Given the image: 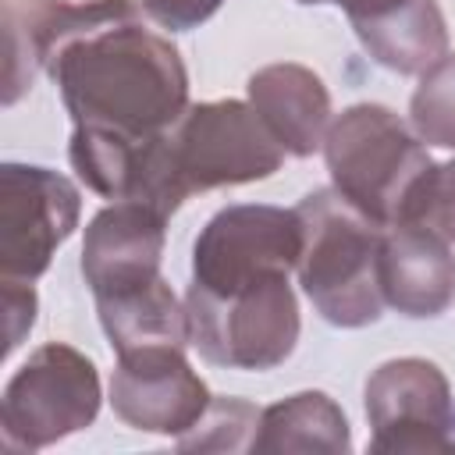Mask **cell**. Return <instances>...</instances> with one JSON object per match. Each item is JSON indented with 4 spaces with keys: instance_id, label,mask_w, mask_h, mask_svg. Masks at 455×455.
<instances>
[{
    "instance_id": "1",
    "label": "cell",
    "mask_w": 455,
    "mask_h": 455,
    "mask_svg": "<svg viewBox=\"0 0 455 455\" xmlns=\"http://www.w3.org/2000/svg\"><path fill=\"white\" fill-rule=\"evenodd\" d=\"M302 220L299 281L313 306L338 327H363L380 316L377 252L384 224L366 217L338 188L309 192L295 206Z\"/></svg>"
},
{
    "instance_id": "2",
    "label": "cell",
    "mask_w": 455,
    "mask_h": 455,
    "mask_svg": "<svg viewBox=\"0 0 455 455\" xmlns=\"http://www.w3.org/2000/svg\"><path fill=\"white\" fill-rule=\"evenodd\" d=\"M334 188L377 224H395L402 199L430 167L419 139L377 103L345 110L323 135Z\"/></svg>"
},
{
    "instance_id": "3",
    "label": "cell",
    "mask_w": 455,
    "mask_h": 455,
    "mask_svg": "<svg viewBox=\"0 0 455 455\" xmlns=\"http://www.w3.org/2000/svg\"><path fill=\"white\" fill-rule=\"evenodd\" d=\"M185 316L188 341L210 363L235 370H270L295 348L299 338V309L288 274L267 277L231 295L192 284Z\"/></svg>"
},
{
    "instance_id": "4",
    "label": "cell",
    "mask_w": 455,
    "mask_h": 455,
    "mask_svg": "<svg viewBox=\"0 0 455 455\" xmlns=\"http://www.w3.org/2000/svg\"><path fill=\"white\" fill-rule=\"evenodd\" d=\"M167 135L185 199L203 188L267 178L277 171L284 153L263 117L238 100L188 107Z\"/></svg>"
},
{
    "instance_id": "5",
    "label": "cell",
    "mask_w": 455,
    "mask_h": 455,
    "mask_svg": "<svg viewBox=\"0 0 455 455\" xmlns=\"http://www.w3.org/2000/svg\"><path fill=\"white\" fill-rule=\"evenodd\" d=\"M100 409V377L89 355L50 341L11 377L0 405L7 448H43L92 423Z\"/></svg>"
},
{
    "instance_id": "6",
    "label": "cell",
    "mask_w": 455,
    "mask_h": 455,
    "mask_svg": "<svg viewBox=\"0 0 455 455\" xmlns=\"http://www.w3.org/2000/svg\"><path fill=\"white\" fill-rule=\"evenodd\" d=\"M302 256V220L277 206H228L196 238L192 284L231 295L288 274Z\"/></svg>"
},
{
    "instance_id": "7",
    "label": "cell",
    "mask_w": 455,
    "mask_h": 455,
    "mask_svg": "<svg viewBox=\"0 0 455 455\" xmlns=\"http://www.w3.org/2000/svg\"><path fill=\"white\" fill-rule=\"evenodd\" d=\"M78 224V192L46 167L4 164L0 171V270L11 281H36L53 249Z\"/></svg>"
},
{
    "instance_id": "8",
    "label": "cell",
    "mask_w": 455,
    "mask_h": 455,
    "mask_svg": "<svg viewBox=\"0 0 455 455\" xmlns=\"http://www.w3.org/2000/svg\"><path fill=\"white\" fill-rule=\"evenodd\" d=\"M377 451L455 444V405L444 373L427 359L384 363L366 384Z\"/></svg>"
},
{
    "instance_id": "9",
    "label": "cell",
    "mask_w": 455,
    "mask_h": 455,
    "mask_svg": "<svg viewBox=\"0 0 455 455\" xmlns=\"http://www.w3.org/2000/svg\"><path fill=\"white\" fill-rule=\"evenodd\" d=\"M114 409L139 430H188L210 409L206 384L192 373L178 345H146L117 355L110 380Z\"/></svg>"
},
{
    "instance_id": "10",
    "label": "cell",
    "mask_w": 455,
    "mask_h": 455,
    "mask_svg": "<svg viewBox=\"0 0 455 455\" xmlns=\"http://www.w3.org/2000/svg\"><path fill=\"white\" fill-rule=\"evenodd\" d=\"M164 213L146 203H114L92 217L82 245V274L96 299H114L160 281Z\"/></svg>"
},
{
    "instance_id": "11",
    "label": "cell",
    "mask_w": 455,
    "mask_h": 455,
    "mask_svg": "<svg viewBox=\"0 0 455 455\" xmlns=\"http://www.w3.org/2000/svg\"><path fill=\"white\" fill-rule=\"evenodd\" d=\"M377 281L384 302L405 316H437L455 299V256L448 242L412 228L387 224L377 252Z\"/></svg>"
},
{
    "instance_id": "12",
    "label": "cell",
    "mask_w": 455,
    "mask_h": 455,
    "mask_svg": "<svg viewBox=\"0 0 455 455\" xmlns=\"http://www.w3.org/2000/svg\"><path fill=\"white\" fill-rule=\"evenodd\" d=\"M249 100L284 153L309 156L323 142L331 96L302 64H270L256 71L249 78Z\"/></svg>"
},
{
    "instance_id": "13",
    "label": "cell",
    "mask_w": 455,
    "mask_h": 455,
    "mask_svg": "<svg viewBox=\"0 0 455 455\" xmlns=\"http://www.w3.org/2000/svg\"><path fill=\"white\" fill-rule=\"evenodd\" d=\"M96 306H100V323L117 355L146 348V345L185 348V341H188V316L178 306V299L164 277L139 291H128V295L96 299Z\"/></svg>"
},
{
    "instance_id": "14",
    "label": "cell",
    "mask_w": 455,
    "mask_h": 455,
    "mask_svg": "<svg viewBox=\"0 0 455 455\" xmlns=\"http://www.w3.org/2000/svg\"><path fill=\"white\" fill-rule=\"evenodd\" d=\"M363 46L391 71H427L444 57L448 36L434 0H416L391 18L355 25Z\"/></svg>"
},
{
    "instance_id": "15",
    "label": "cell",
    "mask_w": 455,
    "mask_h": 455,
    "mask_svg": "<svg viewBox=\"0 0 455 455\" xmlns=\"http://www.w3.org/2000/svg\"><path fill=\"white\" fill-rule=\"evenodd\" d=\"M395 224H412L444 242H455V164L427 167L402 199Z\"/></svg>"
},
{
    "instance_id": "16",
    "label": "cell",
    "mask_w": 455,
    "mask_h": 455,
    "mask_svg": "<svg viewBox=\"0 0 455 455\" xmlns=\"http://www.w3.org/2000/svg\"><path fill=\"white\" fill-rule=\"evenodd\" d=\"M412 124L427 142L455 149V57H441L423 71L412 96Z\"/></svg>"
},
{
    "instance_id": "17",
    "label": "cell",
    "mask_w": 455,
    "mask_h": 455,
    "mask_svg": "<svg viewBox=\"0 0 455 455\" xmlns=\"http://www.w3.org/2000/svg\"><path fill=\"white\" fill-rule=\"evenodd\" d=\"M220 4L224 0H142V11L160 28L181 32V28H196L199 21H206Z\"/></svg>"
},
{
    "instance_id": "18",
    "label": "cell",
    "mask_w": 455,
    "mask_h": 455,
    "mask_svg": "<svg viewBox=\"0 0 455 455\" xmlns=\"http://www.w3.org/2000/svg\"><path fill=\"white\" fill-rule=\"evenodd\" d=\"M4 320H7V345L4 352H14L21 334L32 327L36 320V291H32V281H11L4 277Z\"/></svg>"
},
{
    "instance_id": "19",
    "label": "cell",
    "mask_w": 455,
    "mask_h": 455,
    "mask_svg": "<svg viewBox=\"0 0 455 455\" xmlns=\"http://www.w3.org/2000/svg\"><path fill=\"white\" fill-rule=\"evenodd\" d=\"M302 4H338V7L348 11L352 25H370V21H380V18L398 14L402 7H409L416 0H302Z\"/></svg>"
}]
</instances>
